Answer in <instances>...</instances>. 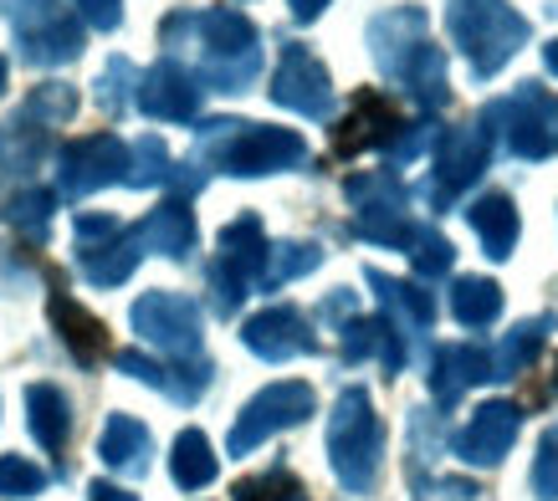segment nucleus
Returning a JSON list of instances; mask_svg holds the SVG:
<instances>
[{
    "mask_svg": "<svg viewBox=\"0 0 558 501\" xmlns=\"http://www.w3.org/2000/svg\"><path fill=\"white\" fill-rule=\"evenodd\" d=\"M241 343H246L256 358H267V364H288L298 353H313V333H307V322L298 307H267V313H256V318L241 328Z\"/></svg>",
    "mask_w": 558,
    "mask_h": 501,
    "instance_id": "9d476101",
    "label": "nucleus"
},
{
    "mask_svg": "<svg viewBox=\"0 0 558 501\" xmlns=\"http://www.w3.org/2000/svg\"><path fill=\"white\" fill-rule=\"evenodd\" d=\"M41 486H47V471L41 466H32L26 455H0V497L21 501V497H36Z\"/></svg>",
    "mask_w": 558,
    "mask_h": 501,
    "instance_id": "c85d7f7f",
    "label": "nucleus"
},
{
    "mask_svg": "<svg viewBox=\"0 0 558 501\" xmlns=\"http://www.w3.org/2000/svg\"><path fill=\"white\" fill-rule=\"evenodd\" d=\"M231 149L220 154V164L231 174H277L303 159V138L288 134V129H246L236 123V134L226 138Z\"/></svg>",
    "mask_w": 558,
    "mask_h": 501,
    "instance_id": "1a4fd4ad",
    "label": "nucleus"
},
{
    "mask_svg": "<svg viewBox=\"0 0 558 501\" xmlns=\"http://www.w3.org/2000/svg\"><path fill=\"white\" fill-rule=\"evenodd\" d=\"M554 400H558V364L548 368V379L527 384V404H538V410H543V404H554Z\"/></svg>",
    "mask_w": 558,
    "mask_h": 501,
    "instance_id": "f704fd0d",
    "label": "nucleus"
},
{
    "mask_svg": "<svg viewBox=\"0 0 558 501\" xmlns=\"http://www.w3.org/2000/svg\"><path fill=\"white\" fill-rule=\"evenodd\" d=\"M271 98L288 102V108H298V113H307V118H323V113H328V102H333V87H328L323 68L307 57V51L292 47L288 57H282V68H277Z\"/></svg>",
    "mask_w": 558,
    "mask_h": 501,
    "instance_id": "f8f14e48",
    "label": "nucleus"
},
{
    "mask_svg": "<svg viewBox=\"0 0 558 501\" xmlns=\"http://www.w3.org/2000/svg\"><path fill=\"white\" fill-rule=\"evenodd\" d=\"M548 333H554V318H527V322H518V328L502 338L497 358H492V379H512V374H523V368L543 353Z\"/></svg>",
    "mask_w": 558,
    "mask_h": 501,
    "instance_id": "aec40b11",
    "label": "nucleus"
},
{
    "mask_svg": "<svg viewBox=\"0 0 558 501\" xmlns=\"http://www.w3.org/2000/svg\"><path fill=\"white\" fill-rule=\"evenodd\" d=\"M548 68L558 72V41H554V47H548Z\"/></svg>",
    "mask_w": 558,
    "mask_h": 501,
    "instance_id": "4c0bfd02",
    "label": "nucleus"
},
{
    "mask_svg": "<svg viewBox=\"0 0 558 501\" xmlns=\"http://www.w3.org/2000/svg\"><path fill=\"white\" fill-rule=\"evenodd\" d=\"M369 286L379 292V302H385L389 322L400 328V338H421L430 333V322H436V297L425 292V286L415 282H395V277H385V271L369 267Z\"/></svg>",
    "mask_w": 558,
    "mask_h": 501,
    "instance_id": "4468645a",
    "label": "nucleus"
},
{
    "mask_svg": "<svg viewBox=\"0 0 558 501\" xmlns=\"http://www.w3.org/2000/svg\"><path fill=\"white\" fill-rule=\"evenodd\" d=\"M343 358L349 364H364V358H379L385 374H400L405 368V338L389 318H354L343 328Z\"/></svg>",
    "mask_w": 558,
    "mask_h": 501,
    "instance_id": "2eb2a0df",
    "label": "nucleus"
},
{
    "mask_svg": "<svg viewBox=\"0 0 558 501\" xmlns=\"http://www.w3.org/2000/svg\"><path fill=\"white\" fill-rule=\"evenodd\" d=\"M87 497H93V501H138V497H129L123 486H108V481H93V486H87Z\"/></svg>",
    "mask_w": 558,
    "mask_h": 501,
    "instance_id": "c9c22d12",
    "label": "nucleus"
},
{
    "mask_svg": "<svg viewBox=\"0 0 558 501\" xmlns=\"http://www.w3.org/2000/svg\"><path fill=\"white\" fill-rule=\"evenodd\" d=\"M138 164H144V169H134L129 180H134V184H154L159 174H165V149H159L154 138H149V144H138Z\"/></svg>",
    "mask_w": 558,
    "mask_h": 501,
    "instance_id": "473e14b6",
    "label": "nucleus"
},
{
    "mask_svg": "<svg viewBox=\"0 0 558 501\" xmlns=\"http://www.w3.org/2000/svg\"><path fill=\"white\" fill-rule=\"evenodd\" d=\"M323 5H328V0H292V16H298V21H313Z\"/></svg>",
    "mask_w": 558,
    "mask_h": 501,
    "instance_id": "e433bc0d",
    "label": "nucleus"
},
{
    "mask_svg": "<svg viewBox=\"0 0 558 501\" xmlns=\"http://www.w3.org/2000/svg\"><path fill=\"white\" fill-rule=\"evenodd\" d=\"M0 93H5V62H0Z\"/></svg>",
    "mask_w": 558,
    "mask_h": 501,
    "instance_id": "58836bf2",
    "label": "nucleus"
},
{
    "mask_svg": "<svg viewBox=\"0 0 558 501\" xmlns=\"http://www.w3.org/2000/svg\"><path fill=\"white\" fill-rule=\"evenodd\" d=\"M451 241H440V235L430 231H415V241H410V261H415V271L421 277H446L451 271Z\"/></svg>",
    "mask_w": 558,
    "mask_h": 501,
    "instance_id": "c756f323",
    "label": "nucleus"
},
{
    "mask_svg": "<svg viewBox=\"0 0 558 501\" xmlns=\"http://www.w3.org/2000/svg\"><path fill=\"white\" fill-rule=\"evenodd\" d=\"M236 501H303V481L292 476V471H267V476H246V481H236V491H231Z\"/></svg>",
    "mask_w": 558,
    "mask_h": 501,
    "instance_id": "a878e982",
    "label": "nucleus"
},
{
    "mask_svg": "<svg viewBox=\"0 0 558 501\" xmlns=\"http://www.w3.org/2000/svg\"><path fill=\"white\" fill-rule=\"evenodd\" d=\"M379 455H385V425L374 415L364 389H343L328 419V461L349 491H369L379 476Z\"/></svg>",
    "mask_w": 558,
    "mask_h": 501,
    "instance_id": "f257e3e1",
    "label": "nucleus"
},
{
    "mask_svg": "<svg viewBox=\"0 0 558 501\" xmlns=\"http://www.w3.org/2000/svg\"><path fill=\"white\" fill-rule=\"evenodd\" d=\"M466 220H472L476 241H482V250H487L492 261H508L512 246H518V210H512L508 195H487V200H476L472 210H466Z\"/></svg>",
    "mask_w": 558,
    "mask_h": 501,
    "instance_id": "6ab92c4d",
    "label": "nucleus"
},
{
    "mask_svg": "<svg viewBox=\"0 0 558 501\" xmlns=\"http://www.w3.org/2000/svg\"><path fill=\"white\" fill-rule=\"evenodd\" d=\"M451 313H457L461 328H492L502 313V286L487 282V277H461L451 286Z\"/></svg>",
    "mask_w": 558,
    "mask_h": 501,
    "instance_id": "412c9836",
    "label": "nucleus"
},
{
    "mask_svg": "<svg viewBox=\"0 0 558 501\" xmlns=\"http://www.w3.org/2000/svg\"><path fill=\"white\" fill-rule=\"evenodd\" d=\"M144 113H154V118H190L195 113V87H190L185 72L154 68L149 83H144Z\"/></svg>",
    "mask_w": 558,
    "mask_h": 501,
    "instance_id": "4be33fe9",
    "label": "nucleus"
},
{
    "mask_svg": "<svg viewBox=\"0 0 558 501\" xmlns=\"http://www.w3.org/2000/svg\"><path fill=\"white\" fill-rule=\"evenodd\" d=\"M47 313H51V328L62 333V343L72 349L77 364H98L102 353H108V328H102V318H93L83 302L68 297V286H57V292H51Z\"/></svg>",
    "mask_w": 558,
    "mask_h": 501,
    "instance_id": "ddd939ff",
    "label": "nucleus"
},
{
    "mask_svg": "<svg viewBox=\"0 0 558 501\" xmlns=\"http://www.w3.org/2000/svg\"><path fill=\"white\" fill-rule=\"evenodd\" d=\"M138 246L144 250H159V256H190V246H195V216H190V205L170 200V205H159L144 225H138Z\"/></svg>",
    "mask_w": 558,
    "mask_h": 501,
    "instance_id": "a211bd4d",
    "label": "nucleus"
},
{
    "mask_svg": "<svg viewBox=\"0 0 558 501\" xmlns=\"http://www.w3.org/2000/svg\"><path fill=\"white\" fill-rule=\"evenodd\" d=\"M307 415H313V389H307V384H298V379H288V384H267L236 415V425H231V440H226V451H231V455H246V451H256L262 440H271V435L292 430V425H303Z\"/></svg>",
    "mask_w": 558,
    "mask_h": 501,
    "instance_id": "7ed1b4c3",
    "label": "nucleus"
},
{
    "mask_svg": "<svg viewBox=\"0 0 558 501\" xmlns=\"http://www.w3.org/2000/svg\"><path fill=\"white\" fill-rule=\"evenodd\" d=\"M149 451H154V440L134 415H113L102 425V440H98L102 466L123 471V476H144L149 471Z\"/></svg>",
    "mask_w": 558,
    "mask_h": 501,
    "instance_id": "dca6fc26",
    "label": "nucleus"
},
{
    "mask_svg": "<svg viewBox=\"0 0 558 501\" xmlns=\"http://www.w3.org/2000/svg\"><path fill=\"white\" fill-rule=\"evenodd\" d=\"M425 379H430V394H436L440 410H451L472 384H487L492 379V358L482 349H472V343H440L436 364H430Z\"/></svg>",
    "mask_w": 558,
    "mask_h": 501,
    "instance_id": "9b49d317",
    "label": "nucleus"
},
{
    "mask_svg": "<svg viewBox=\"0 0 558 501\" xmlns=\"http://www.w3.org/2000/svg\"><path fill=\"white\" fill-rule=\"evenodd\" d=\"M170 471H174V481L185 486V491L210 486L216 481V451H210V440H205L201 430H185L180 440H174V451H170Z\"/></svg>",
    "mask_w": 558,
    "mask_h": 501,
    "instance_id": "b1692460",
    "label": "nucleus"
},
{
    "mask_svg": "<svg viewBox=\"0 0 558 501\" xmlns=\"http://www.w3.org/2000/svg\"><path fill=\"white\" fill-rule=\"evenodd\" d=\"M451 26H457V36L466 41V57H476L482 72L497 68V62L512 51V41L523 36V21L508 16L497 0H457Z\"/></svg>",
    "mask_w": 558,
    "mask_h": 501,
    "instance_id": "423d86ee",
    "label": "nucleus"
},
{
    "mask_svg": "<svg viewBox=\"0 0 558 501\" xmlns=\"http://www.w3.org/2000/svg\"><path fill=\"white\" fill-rule=\"evenodd\" d=\"M267 235H262V220L241 216L220 231V256L210 267V292H216V313L231 318L241 307V297L252 292L262 277H267Z\"/></svg>",
    "mask_w": 558,
    "mask_h": 501,
    "instance_id": "f03ea898",
    "label": "nucleus"
},
{
    "mask_svg": "<svg viewBox=\"0 0 558 501\" xmlns=\"http://www.w3.org/2000/svg\"><path fill=\"white\" fill-rule=\"evenodd\" d=\"M83 5V16H87V26H98V32H113L119 26V0H77Z\"/></svg>",
    "mask_w": 558,
    "mask_h": 501,
    "instance_id": "72a5a7b5",
    "label": "nucleus"
},
{
    "mask_svg": "<svg viewBox=\"0 0 558 501\" xmlns=\"http://www.w3.org/2000/svg\"><path fill=\"white\" fill-rule=\"evenodd\" d=\"M395 134V108L379 98H359V113L349 118L339 129V154H359V149H369V144H379V138Z\"/></svg>",
    "mask_w": 558,
    "mask_h": 501,
    "instance_id": "5701e85b",
    "label": "nucleus"
},
{
    "mask_svg": "<svg viewBox=\"0 0 558 501\" xmlns=\"http://www.w3.org/2000/svg\"><path fill=\"white\" fill-rule=\"evenodd\" d=\"M138 256H144L138 235L123 231L113 216H77V267H83L87 282H98V286L129 282Z\"/></svg>",
    "mask_w": 558,
    "mask_h": 501,
    "instance_id": "20e7f679",
    "label": "nucleus"
},
{
    "mask_svg": "<svg viewBox=\"0 0 558 501\" xmlns=\"http://www.w3.org/2000/svg\"><path fill=\"white\" fill-rule=\"evenodd\" d=\"M134 328L144 343L174 358H201V307L180 292H144L134 302Z\"/></svg>",
    "mask_w": 558,
    "mask_h": 501,
    "instance_id": "39448f33",
    "label": "nucleus"
},
{
    "mask_svg": "<svg viewBox=\"0 0 558 501\" xmlns=\"http://www.w3.org/2000/svg\"><path fill=\"white\" fill-rule=\"evenodd\" d=\"M26 113H47V118H68L72 113V93L68 87H41L32 98V108Z\"/></svg>",
    "mask_w": 558,
    "mask_h": 501,
    "instance_id": "2f4dec72",
    "label": "nucleus"
},
{
    "mask_svg": "<svg viewBox=\"0 0 558 501\" xmlns=\"http://www.w3.org/2000/svg\"><path fill=\"white\" fill-rule=\"evenodd\" d=\"M113 180H129V149L113 134L77 138L62 154V195H93Z\"/></svg>",
    "mask_w": 558,
    "mask_h": 501,
    "instance_id": "6e6552de",
    "label": "nucleus"
},
{
    "mask_svg": "<svg viewBox=\"0 0 558 501\" xmlns=\"http://www.w3.org/2000/svg\"><path fill=\"white\" fill-rule=\"evenodd\" d=\"M487 164V149H482V134H457L440 154V190L457 195L461 184H472Z\"/></svg>",
    "mask_w": 558,
    "mask_h": 501,
    "instance_id": "393cba45",
    "label": "nucleus"
},
{
    "mask_svg": "<svg viewBox=\"0 0 558 501\" xmlns=\"http://www.w3.org/2000/svg\"><path fill=\"white\" fill-rule=\"evenodd\" d=\"M51 205L57 200H51L47 190H26V195H16V200L5 205V220L36 241V235H47V225H51Z\"/></svg>",
    "mask_w": 558,
    "mask_h": 501,
    "instance_id": "bb28decb",
    "label": "nucleus"
},
{
    "mask_svg": "<svg viewBox=\"0 0 558 501\" xmlns=\"http://www.w3.org/2000/svg\"><path fill=\"white\" fill-rule=\"evenodd\" d=\"M533 491L543 501H558V425L543 435L538 445V461H533Z\"/></svg>",
    "mask_w": 558,
    "mask_h": 501,
    "instance_id": "7c9ffc66",
    "label": "nucleus"
},
{
    "mask_svg": "<svg viewBox=\"0 0 558 501\" xmlns=\"http://www.w3.org/2000/svg\"><path fill=\"white\" fill-rule=\"evenodd\" d=\"M26 419H32V435L41 440L47 455L68 451V435H72V404L57 384H32L26 389Z\"/></svg>",
    "mask_w": 558,
    "mask_h": 501,
    "instance_id": "f3484780",
    "label": "nucleus"
},
{
    "mask_svg": "<svg viewBox=\"0 0 558 501\" xmlns=\"http://www.w3.org/2000/svg\"><path fill=\"white\" fill-rule=\"evenodd\" d=\"M267 261H271V271L262 277V282H267V286H282V282H292V277H307V271L323 261V250L298 241V246H277Z\"/></svg>",
    "mask_w": 558,
    "mask_h": 501,
    "instance_id": "cd10ccee",
    "label": "nucleus"
},
{
    "mask_svg": "<svg viewBox=\"0 0 558 501\" xmlns=\"http://www.w3.org/2000/svg\"><path fill=\"white\" fill-rule=\"evenodd\" d=\"M523 430V410L512 400H487L482 410H472V419L457 435V461L466 466H497L512 451V440Z\"/></svg>",
    "mask_w": 558,
    "mask_h": 501,
    "instance_id": "0eeeda50",
    "label": "nucleus"
}]
</instances>
